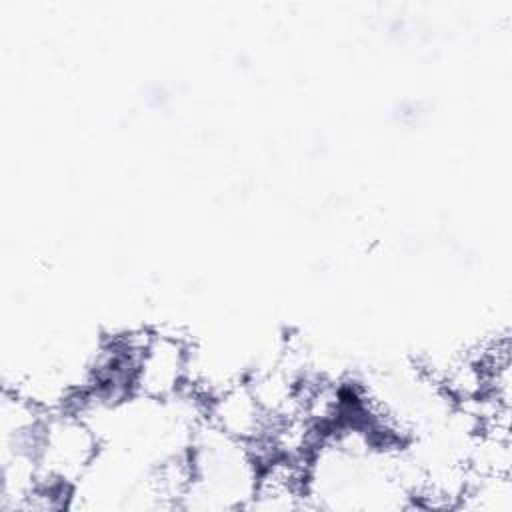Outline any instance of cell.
<instances>
[{
    "label": "cell",
    "instance_id": "1",
    "mask_svg": "<svg viewBox=\"0 0 512 512\" xmlns=\"http://www.w3.org/2000/svg\"><path fill=\"white\" fill-rule=\"evenodd\" d=\"M100 450V434L80 410L58 408L46 412L36 440V488L72 498L76 484L96 462Z\"/></svg>",
    "mask_w": 512,
    "mask_h": 512
},
{
    "label": "cell",
    "instance_id": "2",
    "mask_svg": "<svg viewBox=\"0 0 512 512\" xmlns=\"http://www.w3.org/2000/svg\"><path fill=\"white\" fill-rule=\"evenodd\" d=\"M194 352L172 332H146L136 354L132 394L146 402H172L192 388Z\"/></svg>",
    "mask_w": 512,
    "mask_h": 512
}]
</instances>
